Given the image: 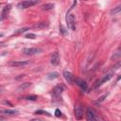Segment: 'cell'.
Listing matches in <instances>:
<instances>
[{
	"instance_id": "obj_29",
	"label": "cell",
	"mask_w": 121,
	"mask_h": 121,
	"mask_svg": "<svg viewBox=\"0 0 121 121\" xmlns=\"http://www.w3.org/2000/svg\"><path fill=\"white\" fill-rule=\"evenodd\" d=\"M0 5H1V3H0Z\"/></svg>"
},
{
	"instance_id": "obj_5",
	"label": "cell",
	"mask_w": 121,
	"mask_h": 121,
	"mask_svg": "<svg viewBox=\"0 0 121 121\" xmlns=\"http://www.w3.org/2000/svg\"><path fill=\"white\" fill-rule=\"evenodd\" d=\"M36 4H38V1L37 0H27V1H22V2H20L17 5V7L19 9H27V8H29L31 6L36 5Z\"/></svg>"
},
{
	"instance_id": "obj_9",
	"label": "cell",
	"mask_w": 121,
	"mask_h": 121,
	"mask_svg": "<svg viewBox=\"0 0 121 121\" xmlns=\"http://www.w3.org/2000/svg\"><path fill=\"white\" fill-rule=\"evenodd\" d=\"M86 119H87V121H97L94 110H92L90 108L87 109V111H86Z\"/></svg>"
},
{
	"instance_id": "obj_27",
	"label": "cell",
	"mask_w": 121,
	"mask_h": 121,
	"mask_svg": "<svg viewBox=\"0 0 121 121\" xmlns=\"http://www.w3.org/2000/svg\"><path fill=\"white\" fill-rule=\"evenodd\" d=\"M1 44H3V43H0V46H1Z\"/></svg>"
},
{
	"instance_id": "obj_14",
	"label": "cell",
	"mask_w": 121,
	"mask_h": 121,
	"mask_svg": "<svg viewBox=\"0 0 121 121\" xmlns=\"http://www.w3.org/2000/svg\"><path fill=\"white\" fill-rule=\"evenodd\" d=\"M48 25H49V23H47V22H39V23H36L33 26V27L34 28H44V27L48 26Z\"/></svg>"
},
{
	"instance_id": "obj_22",
	"label": "cell",
	"mask_w": 121,
	"mask_h": 121,
	"mask_svg": "<svg viewBox=\"0 0 121 121\" xmlns=\"http://www.w3.org/2000/svg\"><path fill=\"white\" fill-rule=\"evenodd\" d=\"M55 116L56 117H60L61 116V112L60 109H56L55 110Z\"/></svg>"
},
{
	"instance_id": "obj_2",
	"label": "cell",
	"mask_w": 121,
	"mask_h": 121,
	"mask_svg": "<svg viewBox=\"0 0 121 121\" xmlns=\"http://www.w3.org/2000/svg\"><path fill=\"white\" fill-rule=\"evenodd\" d=\"M66 22H67L68 27L72 31H75L76 30V19H75V15L72 14V13H68L67 14V17H66Z\"/></svg>"
},
{
	"instance_id": "obj_12",
	"label": "cell",
	"mask_w": 121,
	"mask_h": 121,
	"mask_svg": "<svg viewBox=\"0 0 121 121\" xmlns=\"http://www.w3.org/2000/svg\"><path fill=\"white\" fill-rule=\"evenodd\" d=\"M10 9H11V5H10V4L6 5V6L3 8V9H2V13H1V19H5V18H6V17L9 15V13Z\"/></svg>"
},
{
	"instance_id": "obj_20",
	"label": "cell",
	"mask_w": 121,
	"mask_h": 121,
	"mask_svg": "<svg viewBox=\"0 0 121 121\" xmlns=\"http://www.w3.org/2000/svg\"><path fill=\"white\" fill-rule=\"evenodd\" d=\"M37 98H38V96H37V95H27V96H26V97H25V99H26V100H31V101H35V100H37Z\"/></svg>"
},
{
	"instance_id": "obj_28",
	"label": "cell",
	"mask_w": 121,
	"mask_h": 121,
	"mask_svg": "<svg viewBox=\"0 0 121 121\" xmlns=\"http://www.w3.org/2000/svg\"><path fill=\"white\" fill-rule=\"evenodd\" d=\"M2 36H3V35H2V34H0V37H2Z\"/></svg>"
},
{
	"instance_id": "obj_3",
	"label": "cell",
	"mask_w": 121,
	"mask_h": 121,
	"mask_svg": "<svg viewBox=\"0 0 121 121\" xmlns=\"http://www.w3.org/2000/svg\"><path fill=\"white\" fill-rule=\"evenodd\" d=\"M43 52V49L40 47H26L23 49V53H25L26 55H37Z\"/></svg>"
},
{
	"instance_id": "obj_11",
	"label": "cell",
	"mask_w": 121,
	"mask_h": 121,
	"mask_svg": "<svg viewBox=\"0 0 121 121\" xmlns=\"http://www.w3.org/2000/svg\"><path fill=\"white\" fill-rule=\"evenodd\" d=\"M18 111L17 110H10V109H5V110H0V114H4V115H8V116H12L15 114H18Z\"/></svg>"
},
{
	"instance_id": "obj_25",
	"label": "cell",
	"mask_w": 121,
	"mask_h": 121,
	"mask_svg": "<svg viewBox=\"0 0 121 121\" xmlns=\"http://www.w3.org/2000/svg\"><path fill=\"white\" fill-rule=\"evenodd\" d=\"M30 121H42L41 119H37V118H35V119H31Z\"/></svg>"
},
{
	"instance_id": "obj_8",
	"label": "cell",
	"mask_w": 121,
	"mask_h": 121,
	"mask_svg": "<svg viewBox=\"0 0 121 121\" xmlns=\"http://www.w3.org/2000/svg\"><path fill=\"white\" fill-rule=\"evenodd\" d=\"M29 63L28 60H12L9 62V66L11 67H22L25 65H27Z\"/></svg>"
},
{
	"instance_id": "obj_4",
	"label": "cell",
	"mask_w": 121,
	"mask_h": 121,
	"mask_svg": "<svg viewBox=\"0 0 121 121\" xmlns=\"http://www.w3.org/2000/svg\"><path fill=\"white\" fill-rule=\"evenodd\" d=\"M63 90H64V87H63L62 84H58V85H56V86L53 88V90H52V95H53V97H54V98H59V97L61 95Z\"/></svg>"
},
{
	"instance_id": "obj_1",
	"label": "cell",
	"mask_w": 121,
	"mask_h": 121,
	"mask_svg": "<svg viewBox=\"0 0 121 121\" xmlns=\"http://www.w3.org/2000/svg\"><path fill=\"white\" fill-rule=\"evenodd\" d=\"M83 113H84V110H83V106L80 103H77L74 107V114L76 119L78 120H81L83 117Z\"/></svg>"
},
{
	"instance_id": "obj_21",
	"label": "cell",
	"mask_w": 121,
	"mask_h": 121,
	"mask_svg": "<svg viewBox=\"0 0 121 121\" xmlns=\"http://www.w3.org/2000/svg\"><path fill=\"white\" fill-rule=\"evenodd\" d=\"M26 39H35L36 38V34H34V33H28V34L26 35Z\"/></svg>"
},
{
	"instance_id": "obj_19",
	"label": "cell",
	"mask_w": 121,
	"mask_h": 121,
	"mask_svg": "<svg viewBox=\"0 0 121 121\" xmlns=\"http://www.w3.org/2000/svg\"><path fill=\"white\" fill-rule=\"evenodd\" d=\"M31 85V83H29V82H26V83H24V84H21L19 87H18V91L19 90H24V89H26V87H28V86H30Z\"/></svg>"
},
{
	"instance_id": "obj_16",
	"label": "cell",
	"mask_w": 121,
	"mask_h": 121,
	"mask_svg": "<svg viewBox=\"0 0 121 121\" xmlns=\"http://www.w3.org/2000/svg\"><path fill=\"white\" fill-rule=\"evenodd\" d=\"M59 78V74L57 72H52V73H49L47 75L48 79H55V78Z\"/></svg>"
},
{
	"instance_id": "obj_17",
	"label": "cell",
	"mask_w": 121,
	"mask_h": 121,
	"mask_svg": "<svg viewBox=\"0 0 121 121\" xmlns=\"http://www.w3.org/2000/svg\"><path fill=\"white\" fill-rule=\"evenodd\" d=\"M28 29H29L28 27H23V28H20V29H18V30L14 31L13 35H19V34H22V33L26 32V30H28Z\"/></svg>"
},
{
	"instance_id": "obj_24",
	"label": "cell",
	"mask_w": 121,
	"mask_h": 121,
	"mask_svg": "<svg viewBox=\"0 0 121 121\" xmlns=\"http://www.w3.org/2000/svg\"><path fill=\"white\" fill-rule=\"evenodd\" d=\"M105 97H106V95H103V96H101V97H100V98L97 100V103H98V102H101V101H103Z\"/></svg>"
},
{
	"instance_id": "obj_18",
	"label": "cell",
	"mask_w": 121,
	"mask_h": 121,
	"mask_svg": "<svg viewBox=\"0 0 121 121\" xmlns=\"http://www.w3.org/2000/svg\"><path fill=\"white\" fill-rule=\"evenodd\" d=\"M34 113H35V114H45V115H47V116H50V113H49V112H45V111H43V110H37Z\"/></svg>"
},
{
	"instance_id": "obj_6",
	"label": "cell",
	"mask_w": 121,
	"mask_h": 121,
	"mask_svg": "<svg viewBox=\"0 0 121 121\" xmlns=\"http://www.w3.org/2000/svg\"><path fill=\"white\" fill-rule=\"evenodd\" d=\"M112 73H109V74H107V75L103 76L101 78H99V79H98V80L95 82V88H97V87L101 86L103 83H105L106 81H108L109 79H111V78H112Z\"/></svg>"
},
{
	"instance_id": "obj_13",
	"label": "cell",
	"mask_w": 121,
	"mask_h": 121,
	"mask_svg": "<svg viewBox=\"0 0 121 121\" xmlns=\"http://www.w3.org/2000/svg\"><path fill=\"white\" fill-rule=\"evenodd\" d=\"M50 61L53 65H58L59 62H60V56H59V53L58 52H54L52 55H51V59H50Z\"/></svg>"
},
{
	"instance_id": "obj_10",
	"label": "cell",
	"mask_w": 121,
	"mask_h": 121,
	"mask_svg": "<svg viewBox=\"0 0 121 121\" xmlns=\"http://www.w3.org/2000/svg\"><path fill=\"white\" fill-rule=\"evenodd\" d=\"M63 77L65 78V80L69 83V84H73L74 80H75V77L73 76V74L69 71H64L63 72Z\"/></svg>"
},
{
	"instance_id": "obj_7",
	"label": "cell",
	"mask_w": 121,
	"mask_h": 121,
	"mask_svg": "<svg viewBox=\"0 0 121 121\" xmlns=\"http://www.w3.org/2000/svg\"><path fill=\"white\" fill-rule=\"evenodd\" d=\"M74 82L81 89V90H83V91H86L87 89H88V84L86 83V81L84 80V79H82V78H75V80H74Z\"/></svg>"
},
{
	"instance_id": "obj_26",
	"label": "cell",
	"mask_w": 121,
	"mask_h": 121,
	"mask_svg": "<svg viewBox=\"0 0 121 121\" xmlns=\"http://www.w3.org/2000/svg\"><path fill=\"white\" fill-rule=\"evenodd\" d=\"M3 89H4V88H3V86H1V85H0V93H2Z\"/></svg>"
},
{
	"instance_id": "obj_23",
	"label": "cell",
	"mask_w": 121,
	"mask_h": 121,
	"mask_svg": "<svg viewBox=\"0 0 121 121\" xmlns=\"http://www.w3.org/2000/svg\"><path fill=\"white\" fill-rule=\"evenodd\" d=\"M120 11V6H118V7H116V9H113V10H112V13H113V14H115V13H117V12H119Z\"/></svg>"
},
{
	"instance_id": "obj_15",
	"label": "cell",
	"mask_w": 121,
	"mask_h": 121,
	"mask_svg": "<svg viewBox=\"0 0 121 121\" xmlns=\"http://www.w3.org/2000/svg\"><path fill=\"white\" fill-rule=\"evenodd\" d=\"M41 8H42L43 10H49V9H52L54 8V4H52V3H46V4H43Z\"/></svg>"
}]
</instances>
